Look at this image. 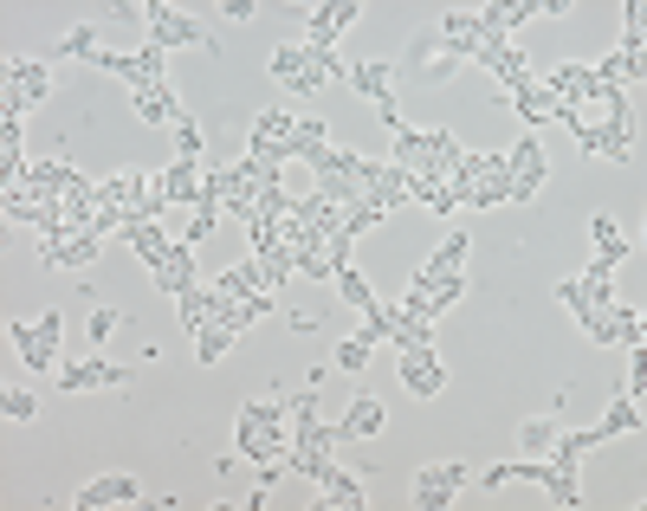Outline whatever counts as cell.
<instances>
[{
  "label": "cell",
  "instance_id": "1",
  "mask_svg": "<svg viewBox=\"0 0 647 511\" xmlns=\"http://www.w3.org/2000/svg\"><path fill=\"white\" fill-rule=\"evenodd\" d=\"M58 337H65V311H46L40 324H13V350L26 369H52L58 362Z\"/></svg>",
  "mask_w": 647,
  "mask_h": 511
},
{
  "label": "cell",
  "instance_id": "2",
  "mask_svg": "<svg viewBox=\"0 0 647 511\" xmlns=\"http://www.w3.org/2000/svg\"><path fill=\"white\" fill-rule=\"evenodd\" d=\"M143 20H150V46H207L214 52V40H207V26H201V20H188V13H169V7H162V0H150V7H143Z\"/></svg>",
  "mask_w": 647,
  "mask_h": 511
},
{
  "label": "cell",
  "instance_id": "3",
  "mask_svg": "<svg viewBox=\"0 0 647 511\" xmlns=\"http://www.w3.org/2000/svg\"><path fill=\"white\" fill-rule=\"evenodd\" d=\"M46 91H52V72L40 58H13L7 65V117H26L33 104H46Z\"/></svg>",
  "mask_w": 647,
  "mask_h": 511
},
{
  "label": "cell",
  "instance_id": "4",
  "mask_svg": "<svg viewBox=\"0 0 647 511\" xmlns=\"http://www.w3.org/2000/svg\"><path fill=\"white\" fill-rule=\"evenodd\" d=\"M460 486H466V466H460V460H441V466H428V472L414 479V511H447Z\"/></svg>",
  "mask_w": 647,
  "mask_h": 511
},
{
  "label": "cell",
  "instance_id": "5",
  "mask_svg": "<svg viewBox=\"0 0 647 511\" xmlns=\"http://www.w3.org/2000/svg\"><path fill=\"white\" fill-rule=\"evenodd\" d=\"M130 376L117 369V362H104V357H85V362H65L58 369V395H85V389H123Z\"/></svg>",
  "mask_w": 647,
  "mask_h": 511
},
{
  "label": "cell",
  "instance_id": "6",
  "mask_svg": "<svg viewBox=\"0 0 647 511\" xmlns=\"http://www.w3.org/2000/svg\"><path fill=\"white\" fill-rule=\"evenodd\" d=\"M304 26H311V40H304V46L337 52V33L356 26V0H324V7H311V13H304Z\"/></svg>",
  "mask_w": 647,
  "mask_h": 511
},
{
  "label": "cell",
  "instance_id": "7",
  "mask_svg": "<svg viewBox=\"0 0 647 511\" xmlns=\"http://www.w3.org/2000/svg\"><path fill=\"white\" fill-rule=\"evenodd\" d=\"M150 272H155V285H162L169 298H182L188 285H201V279H195V247H188V240H175V247H162V259H155Z\"/></svg>",
  "mask_w": 647,
  "mask_h": 511
},
{
  "label": "cell",
  "instance_id": "8",
  "mask_svg": "<svg viewBox=\"0 0 647 511\" xmlns=\"http://www.w3.org/2000/svg\"><path fill=\"white\" fill-rule=\"evenodd\" d=\"M460 259H466V233H453L441 253H428V265H421V272H414V285H408V298H428L441 279H453V272H460Z\"/></svg>",
  "mask_w": 647,
  "mask_h": 511
},
{
  "label": "cell",
  "instance_id": "9",
  "mask_svg": "<svg viewBox=\"0 0 647 511\" xmlns=\"http://www.w3.org/2000/svg\"><path fill=\"white\" fill-rule=\"evenodd\" d=\"M143 492H137V479H123V472H110V479H91L78 499H72V511H104V505H137Z\"/></svg>",
  "mask_w": 647,
  "mask_h": 511
},
{
  "label": "cell",
  "instance_id": "10",
  "mask_svg": "<svg viewBox=\"0 0 647 511\" xmlns=\"http://www.w3.org/2000/svg\"><path fill=\"white\" fill-rule=\"evenodd\" d=\"M401 382H408V395H441L447 369L434 362V350H401Z\"/></svg>",
  "mask_w": 647,
  "mask_h": 511
},
{
  "label": "cell",
  "instance_id": "11",
  "mask_svg": "<svg viewBox=\"0 0 647 511\" xmlns=\"http://www.w3.org/2000/svg\"><path fill=\"white\" fill-rule=\"evenodd\" d=\"M272 78H285L299 98H317V91H324V78L304 65V46H279V52H272Z\"/></svg>",
  "mask_w": 647,
  "mask_h": 511
},
{
  "label": "cell",
  "instance_id": "12",
  "mask_svg": "<svg viewBox=\"0 0 647 511\" xmlns=\"http://www.w3.org/2000/svg\"><path fill=\"white\" fill-rule=\"evenodd\" d=\"M155 182H162L169 207H195V195H201V162L175 155V162H169V175H155Z\"/></svg>",
  "mask_w": 647,
  "mask_h": 511
},
{
  "label": "cell",
  "instance_id": "13",
  "mask_svg": "<svg viewBox=\"0 0 647 511\" xmlns=\"http://www.w3.org/2000/svg\"><path fill=\"white\" fill-rule=\"evenodd\" d=\"M505 91H511V104L525 110V123H544V117H557V110H563V104L550 98V91L538 85V78H531V72H525V78H511Z\"/></svg>",
  "mask_w": 647,
  "mask_h": 511
},
{
  "label": "cell",
  "instance_id": "14",
  "mask_svg": "<svg viewBox=\"0 0 647 511\" xmlns=\"http://www.w3.org/2000/svg\"><path fill=\"white\" fill-rule=\"evenodd\" d=\"M602 447V427H583V434H563V441H550V466L557 472H576L583 454H596Z\"/></svg>",
  "mask_w": 647,
  "mask_h": 511
},
{
  "label": "cell",
  "instance_id": "15",
  "mask_svg": "<svg viewBox=\"0 0 647 511\" xmlns=\"http://www.w3.org/2000/svg\"><path fill=\"white\" fill-rule=\"evenodd\" d=\"M137 117H143V123H175V117H182V104H175V91H169V78H155V85L137 91Z\"/></svg>",
  "mask_w": 647,
  "mask_h": 511
},
{
  "label": "cell",
  "instance_id": "16",
  "mask_svg": "<svg viewBox=\"0 0 647 511\" xmlns=\"http://www.w3.org/2000/svg\"><path fill=\"white\" fill-rule=\"evenodd\" d=\"M363 505H369V492H363V479L337 466V472L324 479V511H363Z\"/></svg>",
  "mask_w": 647,
  "mask_h": 511
},
{
  "label": "cell",
  "instance_id": "17",
  "mask_svg": "<svg viewBox=\"0 0 647 511\" xmlns=\"http://www.w3.org/2000/svg\"><path fill=\"white\" fill-rule=\"evenodd\" d=\"M376 427H382V402H376V395H356L349 414L337 421V441H363V434H376Z\"/></svg>",
  "mask_w": 647,
  "mask_h": 511
},
{
  "label": "cell",
  "instance_id": "18",
  "mask_svg": "<svg viewBox=\"0 0 647 511\" xmlns=\"http://www.w3.org/2000/svg\"><path fill=\"white\" fill-rule=\"evenodd\" d=\"M331 285H337V298H344L349 311H363V317H369V311H382V305H376V292H369V279H363L356 265H337V272H331Z\"/></svg>",
  "mask_w": 647,
  "mask_h": 511
},
{
  "label": "cell",
  "instance_id": "19",
  "mask_svg": "<svg viewBox=\"0 0 647 511\" xmlns=\"http://www.w3.org/2000/svg\"><path fill=\"white\" fill-rule=\"evenodd\" d=\"M590 233H596V259H608V265H622V259H635V247H628V233L608 220V214H596L590 220Z\"/></svg>",
  "mask_w": 647,
  "mask_h": 511
},
{
  "label": "cell",
  "instance_id": "20",
  "mask_svg": "<svg viewBox=\"0 0 647 511\" xmlns=\"http://www.w3.org/2000/svg\"><path fill=\"white\" fill-rule=\"evenodd\" d=\"M285 466H292V472H304L311 486H324V479L337 472V466H331V447H292V454H285Z\"/></svg>",
  "mask_w": 647,
  "mask_h": 511
},
{
  "label": "cell",
  "instance_id": "21",
  "mask_svg": "<svg viewBox=\"0 0 647 511\" xmlns=\"http://www.w3.org/2000/svg\"><path fill=\"white\" fill-rule=\"evenodd\" d=\"M628 427H641V395H615V409L602 414V441H615Z\"/></svg>",
  "mask_w": 647,
  "mask_h": 511
},
{
  "label": "cell",
  "instance_id": "22",
  "mask_svg": "<svg viewBox=\"0 0 647 511\" xmlns=\"http://www.w3.org/2000/svg\"><path fill=\"white\" fill-rule=\"evenodd\" d=\"M175 311H182V324H188V330H201V324L214 317V285H188V292L175 298Z\"/></svg>",
  "mask_w": 647,
  "mask_h": 511
},
{
  "label": "cell",
  "instance_id": "23",
  "mask_svg": "<svg viewBox=\"0 0 647 511\" xmlns=\"http://www.w3.org/2000/svg\"><path fill=\"white\" fill-rule=\"evenodd\" d=\"M227 344H234V330H220L214 317H207V324L195 330V357H201V362H220V357H227Z\"/></svg>",
  "mask_w": 647,
  "mask_h": 511
},
{
  "label": "cell",
  "instance_id": "24",
  "mask_svg": "<svg viewBox=\"0 0 647 511\" xmlns=\"http://www.w3.org/2000/svg\"><path fill=\"white\" fill-rule=\"evenodd\" d=\"M544 150L531 155V162H525V168H518V175H511V202H531V195H538V188H544Z\"/></svg>",
  "mask_w": 647,
  "mask_h": 511
},
{
  "label": "cell",
  "instance_id": "25",
  "mask_svg": "<svg viewBox=\"0 0 647 511\" xmlns=\"http://www.w3.org/2000/svg\"><path fill=\"white\" fill-rule=\"evenodd\" d=\"M349 85L363 98H389V65H349Z\"/></svg>",
  "mask_w": 647,
  "mask_h": 511
},
{
  "label": "cell",
  "instance_id": "26",
  "mask_svg": "<svg viewBox=\"0 0 647 511\" xmlns=\"http://www.w3.org/2000/svg\"><path fill=\"white\" fill-rule=\"evenodd\" d=\"M175 155H188V162H201V155H207V143H201V130H195V117H188V110L175 117Z\"/></svg>",
  "mask_w": 647,
  "mask_h": 511
},
{
  "label": "cell",
  "instance_id": "27",
  "mask_svg": "<svg viewBox=\"0 0 647 511\" xmlns=\"http://www.w3.org/2000/svg\"><path fill=\"white\" fill-rule=\"evenodd\" d=\"M58 52H65V58H98V26H72Z\"/></svg>",
  "mask_w": 647,
  "mask_h": 511
},
{
  "label": "cell",
  "instance_id": "28",
  "mask_svg": "<svg viewBox=\"0 0 647 511\" xmlns=\"http://www.w3.org/2000/svg\"><path fill=\"white\" fill-rule=\"evenodd\" d=\"M369 357H376V344H369V337H349L344 350H337V369L356 376V369H369Z\"/></svg>",
  "mask_w": 647,
  "mask_h": 511
},
{
  "label": "cell",
  "instance_id": "29",
  "mask_svg": "<svg viewBox=\"0 0 647 511\" xmlns=\"http://www.w3.org/2000/svg\"><path fill=\"white\" fill-rule=\"evenodd\" d=\"M557 298H563V305L576 311V324H590V317H602V311H590V298H583V285H576V279H563V285H557Z\"/></svg>",
  "mask_w": 647,
  "mask_h": 511
},
{
  "label": "cell",
  "instance_id": "30",
  "mask_svg": "<svg viewBox=\"0 0 647 511\" xmlns=\"http://www.w3.org/2000/svg\"><path fill=\"white\" fill-rule=\"evenodd\" d=\"M550 441H557V427H550V421H525V447H531V460H544Z\"/></svg>",
  "mask_w": 647,
  "mask_h": 511
},
{
  "label": "cell",
  "instance_id": "31",
  "mask_svg": "<svg viewBox=\"0 0 647 511\" xmlns=\"http://www.w3.org/2000/svg\"><path fill=\"white\" fill-rule=\"evenodd\" d=\"M0 409L13 414V421H33V414H40V402H33L26 389H7V395H0Z\"/></svg>",
  "mask_w": 647,
  "mask_h": 511
},
{
  "label": "cell",
  "instance_id": "32",
  "mask_svg": "<svg viewBox=\"0 0 647 511\" xmlns=\"http://www.w3.org/2000/svg\"><path fill=\"white\" fill-rule=\"evenodd\" d=\"M299 253V247H292ZM299 272L304 279H331V259H317V253H299Z\"/></svg>",
  "mask_w": 647,
  "mask_h": 511
}]
</instances>
